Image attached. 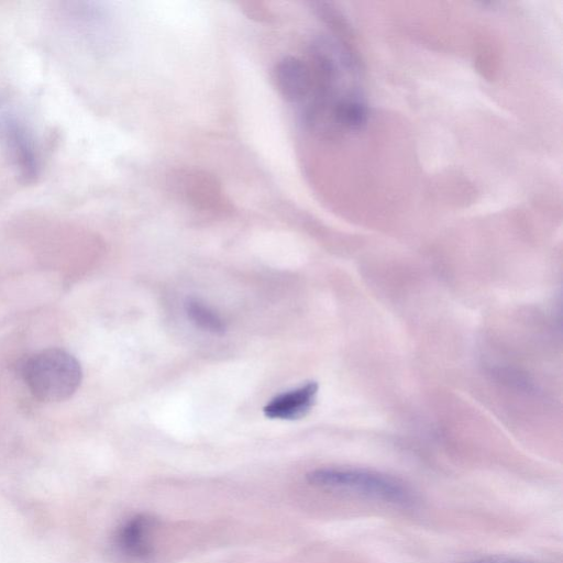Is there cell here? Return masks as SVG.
I'll return each mask as SVG.
<instances>
[{
  "mask_svg": "<svg viewBox=\"0 0 563 563\" xmlns=\"http://www.w3.org/2000/svg\"><path fill=\"white\" fill-rule=\"evenodd\" d=\"M307 481L318 487L349 492L386 503H412L411 490L390 475L357 467H320L307 474Z\"/></svg>",
  "mask_w": 563,
  "mask_h": 563,
  "instance_id": "6da1fadb",
  "label": "cell"
},
{
  "mask_svg": "<svg viewBox=\"0 0 563 563\" xmlns=\"http://www.w3.org/2000/svg\"><path fill=\"white\" fill-rule=\"evenodd\" d=\"M24 379L32 394L43 401L68 399L79 387V362L62 349H46L33 355L24 366Z\"/></svg>",
  "mask_w": 563,
  "mask_h": 563,
  "instance_id": "7a4b0ae2",
  "label": "cell"
},
{
  "mask_svg": "<svg viewBox=\"0 0 563 563\" xmlns=\"http://www.w3.org/2000/svg\"><path fill=\"white\" fill-rule=\"evenodd\" d=\"M155 519L147 514H139L128 519L118 530L115 542L128 558L145 561L153 554L151 532Z\"/></svg>",
  "mask_w": 563,
  "mask_h": 563,
  "instance_id": "3957f363",
  "label": "cell"
},
{
  "mask_svg": "<svg viewBox=\"0 0 563 563\" xmlns=\"http://www.w3.org/2000/svg\"><path fill=\"white\" fill-rule=\"evenodd\" d=\"M318 384L308 382L295 389L275 396L263 408L269 419L295 420L306 416L316 402Z\"/></svg>",
  "mask_w": 563,
  "mask_h": 563,
  "instance_id": "277c9868",
  "label": "cell"
},
{
  "mask_svg": "<svg viewBox=\"0 0 563 563\" xmlns=\"http://www.w3.org/2000/svg\"><path fill=\"white\" fill-rule=\"evenodd\" d=\"M0 131L22 174L34 177L37 172V155L27 129L14 118H5L0 123Z\"/></svg>",
  "mask_w": 563,
  "mask_h": 563,
  "instance_id": "5b68a950",
  "label": "cell"
},
{
  "mask_svg": "<svg viewBox=\"0 0 563 563\" xmlns=\"http://www.w3.org/2000/svg\"><path fill=\"white\" fill-rule=\"evenodd\" d=\"M274 80L283 97L290 101L302 100L312 89L309 66L292 56L284 57L275 65Z\"/></svg>",
  "mask_w": 563,
  "mask_h": 563,
  "instance_id": "8992f818",
  "label": "cell"
},
{
  "mask_svg": "<svg viewBox=\"0 0 563 563\" xmlns=\"http://www.w3.org/2000/svg\"><path fill=\"white\" fill-rule=\"evenodd\" d=\"M185 311L188 319L203 331L214 334H222L225 331L222 318L197 298H188L185 301Z\"/></svg>",
  "mask_w": 563,
  "mask_h": 563,
  "instance_id": "52a82bcc",
  "label": "cell"
},
{
  "mask_svg": "<svg viewBox=\"0 0 563 563\" xmlns=\"http://www.w3.org/2000/svg\"><path fill=\"white\" fill-rule=\"evenodd\" d=\"M472 563H527V562H521V561H516V560H508V559H493V558H489V559H481V560H476Z\"/></svg>",
  "mask_w": 563,
  "mask_h": 563,
  "instance_id": "ba28073f",
  "label": "cell"
}]
</instances>
